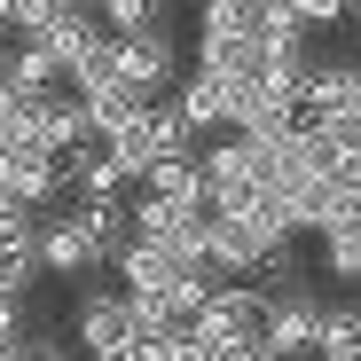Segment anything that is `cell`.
Here are the masks:
<instances>
[{
  "label": "cell",
  "instance_id": "16",
  "mask_svg": "<svg viewBox=\"0 0 361 361\" xmlns=\"http://www.w3.org/2000/svg\"><path fill=\"white\" fill-rule=\"evenodd\" d=\"M63 8H94V0H63Z\"/></svg>",
  "mask_w": 361,
  "mask_h": 361
},
{
  "label": "cell",
  "instance_id": "15",
  "mask_svg": "<svg viewBox=\"0 0 361 361\" xmlns=\"http://www.w3.org/2000/svg\"><path fill=\"white\" fill-rule=\"evenodd\" d=\"M8 55H16V32H8V24H0V71H8Z\"/></svg>",
  "mask_w": 361,
  "mask_h": 361
},
{
  "label": "cell",
  "instance_id": "8",
  "mask_svg": "<svg viewBox=\"0 0 361 361\" xmlns=\"http://www.w3.org/2000/svg\"><path fill=\"white\" fill-rule=\"evenodd\" d=\"M173 102H180V118H189L197 134H220V126H228V79H220V71H204V63L180 79V94H173Z\"/></svg>",
  "mask_w": 361,
  "mask_h": 361
},
{
  "label": "cell",
  "instance_id": "5",
  "mask_svg": "<svg viewBox=\"0 0 361 361\" xmlns=\"http://www.w3.org/2000/svg\"><path fill=\"white\" fill-rule=\"evenodd\" d=\"M314 330H322V298H314V290H283V298H267L259 361H290V353H314Z\"/></svg>",
  "mask_w": 361,
  "mask_h": 361
},
{
  "label": "cell",
  "instance_id": "17",
  "mask_svg": "<svg viewBox=\"0 0 361 361\" xmlns=\"http://www.w3.org/2000/svg\"><path fill=\"white\" fill-rule=\"evenodd\" d=\"M345 16H361V0H345Z\"/></svg>",
  "mask_w": 361,
  "mask_h": 361
},
{
  "label": "cell",
  "instance_id": "13",
  "mask_svg": "<svg viewBox=\"0 0 361 361\" xmlns=\"http://www.w3.org/2000/svg\"><path fill=\"white\" fill-rule=\"evenodd\" d=\"M275 16H290V24H307V32H322V24H338L345 16V0H267Z\"/></svg>",
  "mask_w": 361,
  "mask_h": 361
},
{
  "label": "cell",
  "instance_id": "7",
  "mask_svg": "<svg viewBox=\"0 0 361 361\" xmlns=\"http://www.w3.org/2000/svg\"><path fill=\"white\" fill-rule=\"evenodd\" d=\"M142 189H157V197H180V204H212V180H204V157H197V149L149 157V165H142Z\"/></svg>",
  "mask_w": 361,
  "mask_h": 361
},
{
  "label": "cell",
  "instance_id": "11",
  "mask_svg": "<svg viewBox=\"0 0 361 361\" xmlns=\"http://www.w3.org/2000/svg\"><path fill=\"white\" fill-rule=\"evenodd\" d=\"M322 267H330L338 283H361V220L322 228Z\"/></svg>",
  "mask_w": 361,
  "mask_h": 361
},
{
  "label": "cell",
  "instance_id": "9",
  "mask_svg": "<svg viewBox=\"0 0 361 361\" xmlns=\"http://www.w3.org/2000/svg\"><path fill=\"white\" fill-rule=\"evenodd\" d=\"M244 283L259 298H283V290H307V267H298V235H275V244L244 267Z\"/></svg>",
  "mask_w": 361,
  "mask_h": 361
},
{
  "label": "cell",
  "instance_id": "3",
  "mask_svg": "<svg viewBox=\"0 0 361 361\" xmlns=\"http://www.w3.org/2000/svg\"><path fill=\"white\" fill-rule=\"evenodd\" d=\"M39 267H47V275H94V267H110L102 235L79 220V204L55 212V220H39Z\"/></svg>",
  "mask_w": 361,
  "mask_h": 361
},
{
  "label": "cell",
  "instance_id": "12",
  "mask_svg": "<svg viewBox=\"0 0 361 361\" xmlns=\"http://www.w3.org/2000/svg\"><path fill=\"white\" fill-rule=\"evenodd\" d=\"M94 8H102L110 32H142V24H165L173 16V0H94Z\"/></svg>",
  "mask_w": 361,
  "mask_h": 361
},
{
  "label": "cell",
  "instance_id": "1",
  "mask_svg": "<svg viewBox=\"0 0 361 361\" xmlns=\"http://www.w3.org/2000/svg\"><path fill=\"white\" fill-rule=\"evenodd\" d=\"M259 330H267V298L244 275L212 283V298L189 322V361H259Z\"/></svg>",
  "mask_w": 361,
  "mask_h": 361
},
{
  "label": "cell",
  "instance_id": "14",
  "mask_svg": "<svg viewBox=\"0 0 361 361\" xmlns=\"http://www.w3.org/2000/svg\"><path fill=\"white\" fill-rule=\"evenodd\" d=\"M55 8H63V0H8V32L16 39H39L55 24Z\"/></svg>",
  "mask_w": 361,
  "mask_h": 361
},
{
  "label": "cell",
  "instance_id": "6",
  "mask_svg": "<svg viewBox=\"0 0 361 361\" xmlns=\"http://www.w3.org/2000/svg\"><path fill=\"white\" fill-rule=\"evenodd\" d=\"M8 87H16L24 102H39V94H55V87H71V63H63L47 39H16V55H8Z\"/></svg>",
  "mask_w": 361,
  "mask_h": 361
},
{
  "label": "cell",
  "instance_id": "2",
  "mask_svg": "<svg viewBox=\"0 0 361 361\" xmlns=\"http://www.w3.org/2000/svg\"><path fill=\"white\" fill-rule=\"evenodd\" d=\"M110 71L126 79V87H142V94H165V87H180V39H173V24L118 32V47H110Z\"/></svg>",
  "mask_w": 361,
  "mask_h": 361
},
{
  "label": "cell",
  "instance_id": "4",
  "mask_svg": "<svg viewBox=\"0 0 361 361\" xmlns=\"http://www.w3.org/2000/svg\"><path fill=\"white\" fill-rule=\"evenodd\" d=\"M79 345H87L94 361H134V298H126V290H87Z\"/></svg>",
  "mask_w": 361,
  "mask_h": 361
},
{
  "label": "cell",
  "instance_id": "10",
  "mask_svg": "<svg viewBox=\"0 0 361 361\" xmlns=\"http://www.w3.org/2000/svg\"><path fill=\"white\" fill-rule=\"evenodd\" d=\"M314 353H322V361H361V298H345V307H322Z\"/></svg>",
  "mask_w": 361,
  "mask_h": 361
}]
</instances>
